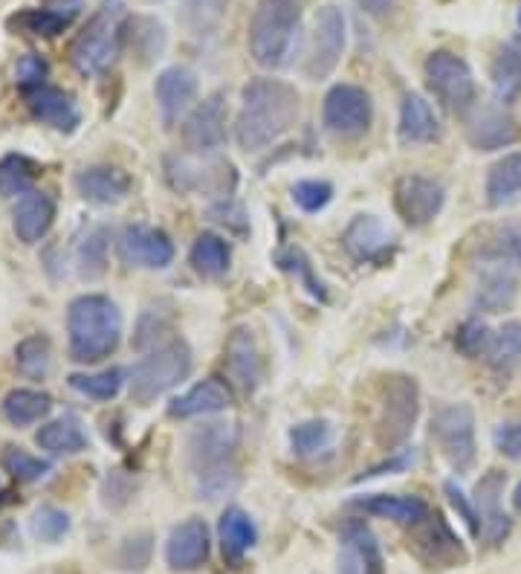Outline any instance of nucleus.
Wrapping results in <instances>:
<instances>
[{
    "mask_svg": "<svg viewBox=\"0 0 521 574\" xmlns=\"http://www.w3.org/2000/svg\"><path fill=\"white\" fill-rule=\"evenodd\" d=\"M125 0H102V7L90 16L88 27L70 47V61L82 75H102L120 59L122 41L127 32Z\"/></svg>",
    "mask_w": 521,
    "mask_h": 574,
    "instance_id": "obj_5",
    "label": "nucleus"
},
{
    "mask_svg": "<svg viewBox=\"0 0 521 574\" xmlns=\"http://www.w3.org/2000/svg\"><path fill=\"white\" fill-rule=\"evenodd\" d=\"M232 406V389L226 386L221 377H206V381L194 383L186 395L174 397L168 403V415L177 421H188V417H206L221 415Z\"/></svg>",
    "mask_w": 521,
    "mask_h": 574,
    "instance_id": "obj_27",
    "label": "nucleus"
},
{
    "mask_svg": "<svg viewBox=\"0 0 521 574\" xmlns=\"http://www.w3.org/2000/svg\"><path fill=\"white\" fill-rule=\"evenodd\" d=\"M447 207V187L429 174H402L395 183V209L411 230L429 226Z\"/></svg>",
    "mask_w": 521,
    "mask_h": 574,
    "instance_id": "obj_13",
    "label": "nucleus"
},
{
    "mask_svg": "<svg viewBox=\"0 0 521 574\" xmlns=\"http://www.w3.org/2000/svg\"><path fill=\"white\" fill-rule=\"evenodd\" d=\"M484 360L499 372L521 363V322H504L499 331H492V343Z\"/></svg>",
    "mask_w": 521,
    "mask_h": 574,
    "instance_id": "obj_45",
    "label": "nucleus"
},
{
    "mask_svg": "<svg viewBox=\"0 0 521 574\" xmlns=\"http://www.w3.org/2000/svg\"><path fill=\"white\" fill-rule=\"evenodd\" d=\"M229 125V108L221 90L208 93L203 102L192 108V113L183 122V145L188 154H217L226 145Z\"/></svg>",
    "mask_w": 521,
    "mask_h": 574,
    "instance_id": "obj_14",
    "label": "nucleus"
},
{
    "mask_svg": "<svg viewBox=\"0 0 521 574\" xmlns=\"http://www.w3.org/2000/svg\"><path fill=\"white\" fill-rule=\"evenodd\" d=\"M75 9H21L9 18L7 27L12 32H23L32 38H55L73 27Z\"/></svg>",
    "mask_w": 521,
    "mask_h": 574,
    "instance_id": "obj_35",
    "label": "nucleus"
},
{
    "mask_svg": "<svg viewBox=\"0 0 521 574\" xmlns=\"http://www.w3.org/2000/svg\"><path fill=\"white\" fill-rule=\"evenodd\" d=\"M122 313L111 296L84 293L68 308V349L70 358L82 365L102 363L120 349Z\"/></svg>",
    "mask_w": 521,
    "mask_h": 574,
    "instance_id": "obj_3",
    "label": "nucleus"
},
{
    "mask_svg": "<svg viewBox=\"0 0 521 574\" xmlns=\"http://www.w3.org/2000/svg\"><path fill=\"white\" fill-rule=\"evenodd\" d=\"M16 365L27 381H44L52 369L50 340L44 334H32L21 340L16 349Z\"/></svg>",
    "mask_w": 521,
    "mask_h": 574,
    "instance_id": "obj_42",
    "label": "nucleus"
},
{
    "mask_svg": "<svg viewBox=\"0 0 521 574\" xmlns=\"http://www.w3.org/2000/svg\"><path fill=\"white\" fill-rule=\"evenodd\" d=\"M127 36H131V47L140 64H154L156 59H163L165 47H168V32L156 18L136 16L127 21Z\"/></svg>",
    "mask_w": 521,
    "mask_h": 574,
    "instance_id": "obj_38",
    "label": "nucleus"
},
{
    "mask_svg": "<svg viewBox=\"0 0 521 574\" xmlns=\"http://www.w3.org/2000/svg\"><path fill=\"white\" fill-rule=\"evenodd\" d=\"M432 439L454 473H469L478 462L476 410L469 403H447L432 415Z\"/></svg>",
    "mask_w": 521,
    "mask_h": 574,
    "instance_id": "obj_10",
    "label": "nucleus"
},
{
    "mask_svg": "<svg viewBox=\"0 0 521 574\" xmlns=\"http://www.w3.org/2000/svg\"><path fill=\"white\" fill-rule=\"evenodd\" d=\"M487 264H504V268H521V221L510 218L490 232L481 250Z\"/></svg>",
    "mask_w": 521,
    "mask_h": 574,
    "instance_id": "obj_39",
    "label": "nucleus"
},
{
    "mask_svg": "<svg viewBox=\"0 0 521 574\" xmlns=\"http://www.w3.org/2000/svg\"><path fill=\"white\" fill-rule=\"evenodd\" d=\"M343 246L357 264H388L397 253V239L395 232L382 224V218L357 215L345 226Z\"/></svg>",
    "mask_w": 521,
    "mask_h": 574,
    "instance_id": "obj_17",
    "label": "nucleus"
},
{
    "mask_svg": "<svg viewBox=\"0 0 521 574\" xmlns=\"http://www.w3.org/2000/svg\"><path fill=\"white\" fill-rule=\"evenodd\" d=\"M79 270L82 279H102L108 270V232L93 230L79 246Z\"/></svg>",
    "mask_w": 521,
    "mask_h": 574,
    "instance_id": "obj_48",
    "label": "nucleus"
},
{
    "mask_svg": "<svg viewBox=\"0 0 521 574\" xmlns=\"http://www.w3.org/2000/svg\"><path fill=\"white\" fill-rule=\"evenodd\" d=\"M487 203L492 209L507 207L513 203L521 194V151H510V154L499 157L496 163L490 165L484 183Z\"/></svg>",
    "mask_w": 521,
    "mask_h": 574,
    "instance_id": "obj_34",
    "label": "nucleus"
},
{
    "mask_svg": "<svg viewBox=\"0 0 521 574\" xmlns=\"http://www.w3.org/2000/svg\"><path fill=\"white\" fill-rule=\"evenodd\" d=\"M217 540H221V552H224L226 563L238 566L258 543V528H255L253 516L246 514L244 507L232 505L226 507L221 514V522H217Z\"/></svg>",
    "mask_w": 521,
    "mask_h": 574,
    "instance_id": "obj_30",
    "label": "nucleus"
},
{
    "mask_svg": "<svg viewBox=\"0 0 521 574\" xmlns=\"http://www.w3.org/2000/svg\"><path fill=\"white\" fill-rule=\"evenodd\" d=\"M374 102L371 93L359 84L339 82L328 90L321 104V125L339 140H359L371 131Z\"/></svg>",
    "mask_w": 521,
    "mask_h": 574,
    "instance_id": "obj_12",
    "label": "nucleus"
},
{
    "mask_svg": "<svg viewBox=\"0 0 521 574\" xmlns=\"http://www.w3.org/2000/svg\"><path fill=\"white\" fill-rule=\"evenodd\" d=\"M70 389L90 401H113L125 386V372L122 369H104V372L70 374Z\"/></svg>",
    "mask_w": 521,
    "mask_h": 574,
    "instance_id": "obj_44",
    "label": "nucleus"
},
{
    "mask_svg": "<svg viewBox=\"0 0 521 574\" xmlns=\"http://www.w3.org/2000/svg\"><path fill=\"white\" fill-rule=\"evenodd\" d=\"M52 412V397L41 389H12L3 397V417L12 426H32Z\"/></svg>",
    "mask_w": 521,
    "mask_h": 574,
    "instance_id": "obj_36",
    "label": "nucleus"
},
{
    "mask_svg": "<svg viewBox=\"0 0 521 574\" xmlns=\"http://www.w3.org/2000/svg\"><path fill=\"white\" fill-rule=\"evenodd\" d=\"M345 50H348V21H345V12L336 3H325L316 12L310 44H307L305 61H302L305 79H310V82L330 79L336 68H339Z\"/></svg>",
    "mask_w": 521,
    "mask_h": 574,
    "instance_id": "obj_9",
    "label": "nucleus"
},
{
    "mask_svg": "<svg viewBox=\"0 0 521 574\" xmlns=\"http://www.w3.org/2000/svg\"><path fill=\"white\" fill-rule=\"evenodd\" d=\"M163 305H151L142 311L140 322H136V336L134 345L136 349H156V345L168 343L165 334L172 331V308L168 311H160Z\"/></svg>",
    "mask_w": 521,
    "mask_h": 574,
    "instance_id": "obj_47",
    "label": "nucleus"
},
{
    "mask_svg": "<svg viewBox=\"0 0 521 574\" xmlns=\"http://www.w3.org/2000/svg\"><path fill=\"white\" fill-rule=\"evenodd\" d=\"M409 548L429 566H458V563H467V548H463L461 537L449 528V522L438 511L435 514L429 511L426 520L411 525Z\"/></svg>",
    "mask_w": 521,
    "mask_h": 574,
    "instance_id": "obj_15",
    "label": "nucleus"
},
{
    "mask_svg": "<svg viewBox=\"0 0 521 574\" xmlns=\"http://www.w3.org/2000/svg\"><path fill=\"white\" fill-rule=\"evenodd\" d=\"M27 99V108L35 117L41 125H50L52 131H61V134H73L75 128L82 125V111L75 99L70 97L68 90L55 88V84H41L35 90H27L23 93Z\"/></svg>",
    "mask_w": 521,
    "mask_h": 574,
    "instance_id": "obj_23",
    "label": "nucleus"
},
{
    "mask_svg": "<svg viewBox=\"0 0 521 574\" xmlns=\"http://www.w3.org/2000/svg\"><path fill=\"white\" fill-rule=\"evenodd\" d=\"M513 507L521 514V479H519V485H515V491H513Z\"/></svg>",
    "mask_w": 521,
    "mask_h": 574,
    "instance_id": "obj_60",
    "label": "nucleus"
},
{
    "mask_svg": "<svg viewBox=\"0 0 521 574\" xmlns=\"http://www.w3.org/2000/svg\"><path fill=\"white\" fill-rule=\"evenodd\" d=\"M420 417V386L411 374H388L380 386V412L374 421V444L386 453L400 450Z\"/></svg>",
    "mask_w": 521,
    "mask_h": 574,
    "instance_id": "obj_8",
    "label": "nucleus"
},
{
    "mask_svg": "<svg viewBox=\"0 0 521 574\" xmlns=\"http://www.w3.org/2000/svg\"><path fill=\"white\" fill-rule=\"evenodd\" d=\"M298 113H302V97L290 82L273 75H255L241 90L235 142L244 151L269 149L296 128Z\"/></svg>",
    "mask_w": 521,
    "mask_h": 574,
    "instance_id": "obj_1",
    "label": "nucleus"
},
{
    "mask_svg": "<svg viewBox=\"0 0 521 574\" xmlns=\"http://www.w3.org/2000/svg\"><path fill=\"white\" fill-rule=\"evenodd\" d=\"M120 259L127 268L142 270H165L174 261V241L168 232L151 224H131L120 232L116 241Z\"/></svg>",
    "mask_w": 521,
    "mask_h": 574,
    "instance_id": "obj_16",
    "label": "nucleus"
},
{
    "mask_svg": "<svg viewBox=\"0 0 521 574\" xmlns=\"http://www.w3.org/2000/svg\"><path fill=\"white\" fill-rule=\"evenodd\" d=\"M52 221H55V201L35 189L21 194L12 209V230L23 244H38L52 230Z\"/></svg>",
    "mask_w": 521,
    "mask_h": 574,
    "instance_id": "obj_28",
    "label": "nucleus"
},
{
    "mask_svg": "<svg viewBox=\"0 0 521 574\" xmlns=\"http://www.w3.org/2000/svg\"><path fill=\"white\" fill-rule=\"evenodd\" d=\"M38 163L23 154H7L0 160V198H18L32 192L38 180Z\"/></svg>",
    "mask_w": 521,
    "mask_h": 574,
    "instance_id": "obj_43",
    "label": "nucleus"
},
{
    "mask_svg": "<svg viewBox=\"0 0 521 574\" xmlns=\"http://www.w3.org/2000/svg\"><path fill=\"white\" fill-rule=\"evenodd\" d=\"M197 90H201V84H197L194 70L180 68V64L156 75L154 97L165 128H174L186 113H192L194 102H197Z\"/></svg>",
    "mask_w": 521,
    "mask_h": 574,
    "instance_id": "obj_21",
    "label": "nucleus"
},
{
    "mask_svg": "<svg viewBox=\"0 0 521 574\" xmlns=\"http://www.w3.org/2000/svg\"><path fill=\"white\" fill-rule=\"evenodd\" d=\"M350 507H357V511H362L368 516H377V520H391L397 525H417V522L426 520L429 511H432L420 496H395V493L357 496V500L350 502Z\"/></svg>",
    "mask_w": 521,
    "mask_h": 574,
    "instance_id": "obj_29",
    "label": "nucleus"
},
{
    "mask_svg": "<svg viewBox=\"0 0 521 574\" xmlns=\"http://www.w3.org/2000/svg\"><path fill=\"white\" fill-rule=\"evenodd\" d=\"M35 444L52 455H75V453H84V450L90 447V439L88 433H84V426L79 417L64 415L41 426V430L35 433Z\"/></svg>",
    "mask_w": 521,
    "mask_h": 574,
    "instance_id": "obj_33",
    "label": "nucleus"
},
{
    "mask_svg": "<svg viewBox=\"0 0 521 574\" xmlns=\"http://www.w3.org/2000/svg\"><path fill=\"white\" fill-rule=\"evenodd\" d=\"M336 574H386L382 548L362 520L350 516L339 537V568Z\"/></svg>",
    "mask_w": 521,
    "mask_h": 574,
    "instance_id": "obj_18",
    "label": "nucleus"
},
{
    "mask_svg": "<svg viewBox=\"0 0 521 574\" xmlns=\"http://www.w3.org/2000/svg\"><path fill=\"white\" fill-rule=\"evenodd\" d=\"M467 140L476 151L510 149L519 140V125L499 104H487V108L476 104L467 113Z\"/></svg>",
    "mask_w": 521,
    "mask_h": 574,
    "instance_id": "obj_22",
    "label": "nucleus"
},
{
    "mask_svg": "<svg viewBox=\"0 0 521 574\" xmlns=\"http://www.w3.org/2000/svg\"><path fill=\"white\" fill-rule=\"evenodd\" d=\"M32 534L41 543H59L70 534V514L55 505L38 507L35 516H32Z\"/></svg>",
    "mask_w": 521,
    "mask_h": 574,
    "instance_id": "obj_50",
    "label": "nucleus"
},
{
    "mask_svg": "<svg viewBox=\"0 0 521 574\" xmlns=\"http://www.w3.org/2000/svg\"><path fill=\"white\" fill-rule=\"evenodd\" d=\"M293 201L302 212L307 215H316L321 209H328L334 201V183L328 180H298L293 187Z\"/></svg>",
    "mask_w": 521,
    "mask_h": 574,
    "instance_id": "obj_51",
    "label": "nucleus"
},
{
    "mask_svg": "<svg viewBox=\"0 0 521 574\" xmlns=\"http://www.w3.org/2000/svg\"><path fill=\"white\" fill-rule=\"evenodd\" d=\"M165 183L180 194H201L229 201L238 189V169L232 160L217 154H165Z\"/></svg>",
    "mask_w": 521,
    "mask_h": 574,
    "instance_id": "obj_7",
    "label": "nucleus"
},
{
    "mask_svg": "<svg viewBox=\"0 0 521 574\" xmlns=\"http://www.w3.org/2000/svg\"><path fill=\"white\" fill-rule=\"evenodd\" d=\"M519 27H521V9H519Z\"/></svg>",
    "mask_w": 521,
    "mask_h": 574,
    "instance_id": "obj_61",
    "label": "nucleus"
},
{
    "mask_svg": "<svg viewBox=\"0 0 521 574\" xmlns=\"http://www.w3.org/2000/svg\"><path fill=\"white\" fill-rule=\"evenodd\" d=\"M443 493H447L449 505H452V511L458 514V520H463V525H467V531L472 534V537H481V514H478V505L472 496H467V491H463L458 482H443Z\"/></svg>",
    "mask_w": 521,
    "mask_h": 574,
    "instance_id": "obj_53",
    "label": "nucleus"
},
{
    "mask_svg": "<svg viewBox=\"0 0 521 574\" xmlns=\"http://www.w3.org/2000/svg\"><path fill=\"white\" fill-rule=\"evenodd\" d=\"M302 32L298 0H258L249 18V56L258 68L278 70L290 61Z\"/></svg>",
    "mask_w": 521,
    "mask_h": 574,
    "instance_id": "obj_4",
    "label": "nucleus"
},
{
    "mask_svg": "<svg viewBox=\"0 0 521 574\" xmlns=\"http://www.w3.org/2000/svg\"><path fill=\"white\" fill-rule=\"evenodd\" d=\"M151 560V534L142 531V534H134L127 537L120 548V566L131 568V572H140V568L149 566Z\"/></svg>",
    "mask_w": 521,
    "mask_h": 574,
    "instance_id": "obj_55",
    "label": "nucleus"
},
{
    "mask_svg": "<svg viewBox=\"0 0 521 574\" xmlns=\"http://www.w3.org/2000/svg\"><path fill=\"white\" fill-rule=\"evenodd\" d=\"M229 0H180V23L192 36H212L224 23Z\"/></svg>",
    "mask_w": 521,
    "mask_h": 574,
    "instance_id": "obj_40",
    "label": "nucleus"
},
{
    "mask_svg": "<svg viewBox=\"0 0 521 574\" xmlns=\"http://www.w3.org/2000/svg\"><path fill=\"white\" fill-rule=\"evenodd\" d=\"M208 218H212L215 224H224V226H229V230H235V232H246V230H249V218H246L244 207L232 201V198H229V201L212 203V207H208Z\"/></svg>",
    "mask_w": 521,
    "mask_h": 574,
    "instance_id": "obj_56",
    "label": "nucleus"
},
{
    "mask_svg": "<svg viewBox=\"0 0 521 574\" xmlns=\"http://www.w3.org/2000/svg\"><path fill=\"white\" fill-rule=\"evenodd\" d=\"M194 273L201 279H224L232 268V246L224 235L217 232H201L192 244V253H188Z\"/></svg>",
    "mask_w": 521,
    "mask_h": 574,
    "instance_id": "obj_32",
    "label": "nucleus"
},
{
    "mask_svg": "<svg viewBox=\"0 0 521 574\" xmlns=\"http://www.w3.org/2000/svg\"><path fill=\"white\" fill-rule=\"evenodd\" d=\"M490 343H492L490 325H487L484 320H476V316L463 322L461 329H458V334H454V349L461 351L467 360L487 358Z\"/></svg>",
    "mask_w": 521,
    "mask_h": 574,
    "instance_id": "obj_49",
    "label": "nucleus"
},
{
    "mask_svg": "<svg viewBox=\"0 0 521 574\" xmlns=\"http://www.w3.org/2000/svg\"><path fill=\"white\" fill-rule=\"evenodd\" d=\"M212 552V534L201 516H188L174 525L165 540V563L172 572H194L201 568Z\"/></svg>",
    "mask_w": 521,
    "mask_h": 574,
    "instance_id": "obj_19",
    "label": "nucleus"
},
{
    "mask_svg": "<svg viewBox=\"0 0 521 574\" xmlns=\"http://www.w3.org/2000/svg\"><path fill=\"white\" fill-rule=\"evenodd\" d=\"M492 93L501 104H510L521 97V50L515 44H504L490 68Z\"/></svg>",
    "mask_w": 521,
    "mask_h": 574,
    "instance_id": "obj_37",
    "label": "nucleus"
},
{
    "mask_svg": "<svg viewBox=\"0 0 521 574\" xmlns=\"http://www.w3.org/2000/svg\"><path fill=\"white\" fill-rule=\"evenodd\" d=\"M276 264L284 270V273H290L293 279H298V284H302L310 296H316L319 302H328V284L316 276L310 255H307L302 246L296 244L282 246V250L276 253Z\"/></svg>",
    "mask_w": 521,
    "mask_h": 574,
    "instance_id": "obj_41",
    "label": "nucleus"
},
{
    "mask_svg": "<svg viewBox=\"0 0 521 574\" xmlns=\"http://www.w3.org/2000/svg\"><path fill=\"white\" fill-rule=\"evenodd\" d=\"M507 476L501 470H490L476 487V505L478 514H481V534L490 540L492 545H501L510 531H513V520L501 511V493H504Z\"/></svg>",
    "mask_w": 521,
    "mask_h": 574,
    "instance_id": "obj_26",
    "label": "nucleus"
},
{
    "mask_svg": "<svg viewBox=\"0 0 521 574\" xmlns=\"http://www.w3.org/2000/svg\"><path fill=\"white\" fill-rule=\"evenodd\" d=\"M443 137L440 117L435 113L432 102L420 93H406L400 104V122H397V140L400 145H432Z\"/></svg>",
    "mask_w": 521,
    "mask_h": 574,
    "instance_id": "obj_25",
    "label": "nucleus"
},
{
    "mask_svg": "<svg viewBox=\"0 0 521 574\" xmlns=\"http://www.w3.org/2000/svg\"><path fill=\"white\" fill-rule=\"evenodd\" d=\"M224 358L229 381L235 383L241 392L253 395L255 389L260 386V381H264V358H260L258 340H255L253 329L238 325V329L232 331L229 340H226Z\"/></svg>",
    "mask_w": 521,
    "mask_h": 574,
    "instance_id": "obj_20",
    "label": "nucleus"
},
{
    "mask_svg": "<svg viewBox=\"0 0 521 574\" xmlns=\"http://www.w3.org/2000/svg\"><path fill=\"white\" fill-rule=\"evenodd\" d=\"M3 467H7V473H12L18 482H41L52 470L50 462H44V459H38V455L27 453V450L21 447H9L7 453H3Z\"/></svg>",
    "mask_w": 521,
    "mask_h": 574,
    "instance_id": "obj_52",
    "label": "nucleus"
},
{
    "mask_svg": "<svg viewBox=\"0 0 521 574\" xmlns=\"http://www.w3.org/2000/svg\"><path fill=\"white\" fill-rule=\"evenodd\" d=\"M423 75L429 90H432L435 97L447 104L452 113L467 117V113L476 108V75H472V68L467 64V59H461L458 52H429V59H426L423 64Z\"/></svg>",
    "mask_w": 521,
    "mask_h": 574,
    "instance_id": "obj_11",
    "label": "nucleus"
},
{
    "mask_svg": "<svg viewBox=\"0 0 521 574\" xmlns=\"http://www.w3.org/2000/svg\"><path fill=\"white\" fill-rule=\"evenodd\" d=\"M194 354L192 345L183 336H172L168 343L156 345L142 360H136L134 369L127 372V392L131 401L140 406H149L174 386L186 383L192 377Z\"/></svg>",
    "mask_w": 521,
    "mask_h": 574,
    "instance_id": "obj_6",
    "label": "nucleus"
},
{
    "mask_svg": "<svg viewBox=\"0 0 521 574\" xmlns=\"http://www.w3.org/2000/svg\"><path fill=\"white\" fill-rule=\"evenodd\" d=\"M75 192L82 194L84 201L93 203V207H116L131 194V174L120 165H88L82 172L75 174Z\"/></svg>",
    "mask_w": 521,
    "mask_h": 574,
    "instance_id": "obj_24",
    "label": "nucleus"
},
{
    "mask_svg": "<svg viewBox=\"0 0 521 574\" xmlns=\"http://www.w3.org/2000/svg\"><path fill=\"white\" fill-rule=\"evenodd\" d=\"M330 441H334V426L328 421H319V417L302 421V424H296L290 430V447L298 459L319 455L321 450L330 447Z\"/></svg>",
    "mask_w": 521,
    "mask_h": 574,
    "instance_id": "obj_46",
    "label": "nucleus"
},
{
    "mask_svg": "<svg viewBox=\"0 0 521 574\" xmlns=\"http://www.w3.org/2000/svg\"><path fill=\"white\" fill-rule=\"evenodd\" d=\"M47 75H50V64H47L44 56H38V52H23L21 59L16 61V84L23 93L47 84Z\"/></svg>",
    "mask_w": 521,
    "mask_h": 574,
    "instance_id": "obj_54",
    "label": "nucleus"
},
{
    "mask_svg": "<svg viewBox=\"0 0 521 574\" xmlns=\"http://www.w3.org/2000/svg\"><path fill=\"white\" fill-rule=\"evenodd\" d=\"M415 462H417V450L415 447H400V450H395V453H388L386 462L377 464V467H371L368 473H362V476H359V482H362V479L386 476V473H406L409 467H415Z\"/></svg>",
    "mask_w": 521,
    "mask_h": 574,
    "instance_id": "obj_58",
    "label": "nucleus"
},
{
    "mask_svg": "<svg viewBox=\"0 0 521 574\" xmlns=\"http://www.w3.org/2000/svg\"><path fill=\"white\" fill-rule=\"evenodd\" d=\"M519 299V276L513 273V268H504V264H490V268L481 273V282H478L476 299L472 305L481 313H501L510 311Z\"/></svg>",
    "mask_w": 521,
    "mask_h": 574,
    "instance_id": "obj_31",
    "label": "nucleus"
},
{
    "mask_svg": "<svg viewBox=\"0 0 521 574\" xmlns=\"http://www.w3.org/2000/svg\"><path fill=\"white\" fill-rule=\"evenodd\" d=\"M357 3L359 9H365L371 18H380V21L395 16L397 7H400V0H357Z\"/></svg>",
    "mask_w": 521,
    "mask_h": 574,
    "instance_id": "obj_59",
    "label": "nucleus"
},
{
    "mask_svg": "<svg viewBox=\"0 0 521 574\" xmlns=\"http://www.w3.org/2000/svg\"><path fill=\"white\" fill-rule=\"evenodd\" d=\"M238 424H203L186 439V467L197 500L217 502L241 485Z\"/></svg>",
    "mask_w": 521,
    "mask_h": 574,
    "instance_id": "obj_2",
    "label": "nucleus"
},
{
    "mask_svg": "<svg viewBox=\"0 0 521 574\" xmlns=\"http://www.w3.org/2000/svg\"><path fill=\"white\" fill-rule=\"evenodd\" d=\"M492 444L499 450L501 455L507 459H521V417L519 421H507V424L496 426V433H492Z\"/></svg>",
    "mask_w": 521,
    "mask_h": 574,
    "instance_id": "obj_57",
    "label": "nucleus"
}]
</instances>
